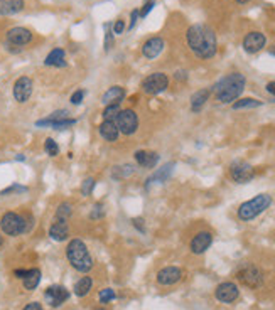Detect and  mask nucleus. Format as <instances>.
I'll return each mask as SVG.
<instances>
[{
    "mask_svg": "<svg viewBox=\"0 0 275 310\" xmlns=\"http://www.w3.org/2000/svg\"><path fill=\"white\" fill-rule=\"evenodd\" d=\"M127 93H125V88L121 86H110L107 91L102 94V105H113V103H121L125 99Z\"/></svg>",
    "mask_w": 275,
    "mask_h": 310,
    "instance_id": "obj_23",
    "label": "nucleus"
},
{
    "mask_svg": "<svg viewBox=\"0 0 275 310\" xmlns=\"http://www.w3.org/2000/svg\"><path fill=\"white\" fill-rule=\"evenodd\" d=\"M15 160H19V162H24V160H25V157H24V155H17V157H15Z\"/></svg>",
    "mask_w": 275,
    "mask_h": 310,
    "instance_id": "obj_50",
    "label": "nucleus"
},
{
    "mask_svg": "<svg viewBox=\"0 0 275 310\" xmlns=\"http://www.w3.org/2000/svg\"><path fill=\"white\" fill-rule=\"evenodd\" d=\"M66 258L76 271L89 273L93 270V256L89 253L86 243L79 238H73L66 246Z\"/></svg>",
    "mask_w": 275,
    "mask_h": 310,
    "instance_id": "obj_3",
    "label": "nucleus"
},
{
    "mask_svg": "<svg viewBox=\"0 0 275 310\" xmlns=\"http://www.w3.org/2000/svg\"><path fill=\"white\" fill-rule=\"evenodd\" d=\"M265 46H267V38H265V34L260 32V30H250V32H247L241 43L243 51H245L247 54H257V52H260Z\"/></svg>",
    "mask_w": 275,
    "mask_h": 310,
    "instance_id": "obj_11",
    "label": "nucleus"
},
{
    "mask_svg": "<svg viewBox=\"0 0 275 310\" xmlns=\"http://www.w3.org/2000/svg\"><path fill=\"white\" fill-rule=\"evenodd\" d=\"M95 310H107V308H103V307H100V308H95Z\"/></svg>",
    "mask_w": 275,
    "mask_h": 310,
    "instance_id": "obj_53",
    "label": "nucleus"
},
{
    "mask_svg": "<svg viewBox=\"0 0 275 310\" xmlns=\"http://www.w3.org/2000/svg\"><path fill=\"white\" fill-rule=\"evenodd\" d=\"M29 275V270L27 268H17V270H14V277L19 278V280H24L25 277Z\"/></svg>",
    "mask_w": 275,
    "mask_h": 310,
    "instance_id": "obj_45",
    "label": "nucleus"
},
{
    "mask_svg": "<svg viewBox=\"0 0 275 310\" xmlns=\"http://www.w3.org/2000/svg\"><path fill=\"white\" fill-rule=\"evenodd\" d=\"M2 245H4V236L0 234V246H2Z\"/></svg>",
    "mask_w": 275,
    "mask_h": 310,
    "instance_id": "obj_52",
    "label": "nucleus"
},
{
    "mask_svg": "<svg viewBox=\"0 0 275 310\" xmlns=\"http://www.w3.org/2000/svg\"><path fill=\"white\" fill-rule=\"evenodd\" d=\"M70 300V290L63 285H51L44 290V302L51 308H59Z\"/></svg>",
    "mask_w": 275,
    "mask_h": 310,
    "instance_id": "obj_10",
    "label": "nucleus"
},
{
    "mask_svg": "<svg viewBox=\"0 0 275 310\" xmlns=\"http://www.w3.org/2000/svg\"><path fill=\"white\" fill-rule=\"evenodd\" d=\"M33 38L34 36L27 27H12L7 30V34H5V44L15 46L22 49V46H27L30 41H33Z\"/></svg>",
    "mask_w": 275,
    "mask_h": 310,
    "instance_id": "obj_13",
    "label": "nucleus"
},
{
    "mask_svg": "<svg viewBox=\"0 0 275 310\" xmlns=\"http://www.w3.org/2000/svg\"><path fill=\"white\" fill-rule=\"evenodd\" d=\"M127 29V25H125V20H121L118 19L117 22L113 24V27H112V32L113 36H120V34H124V30Z\"/></svg>",
    "mask_w": 275,
    "mask_h": 310,
    "instance_id": "obj_42",
    "label": "nucleus"
},
{
    "mask_svg": "<svg viewBox=\"0 0 275 310\" xmlns=\"http://www.w3.org/2000/svg\"><path fill=\"white\" fill-rule=\"evenodd\" d=\"M65 118H70V112L68 110H56L47 118H42V120L44 122H59V120H65Z\"/></svg>",
    "mask_w": 275,
    "mask_h": 310,
    "instance_id": "obj_35",
    "label": "nucleus"
},
{
    "mask_svg": "<svg viewBox=\"0 0 275 310\" xmlns=\"http://www.w3.org/2000/svg\"><path fill=\"white\" fill-rule=\"evenodd\" d=\"M236 280L252 290L262 287L263 283V271L253 263H241L236 268Z\"/></svg>",
    "mask_w": 275,
    "mask_h": 310,
    "instance_id": "obj_6",
    "label": "nucleus"
},
{
    "mask_svg": "<svg viewBox=\"0 0 275 310\" xmlns=\"http://www.w3.org/2000/svg\"><path fill=\"white\" fill-rule=\"evenodd\" d=\"M73 216V206L71 202H61L59 206L56 208V213H54V219H63V221H68Z\"/></svg>",
    "mask_w": 275,
    "mask_h": 310,
    "instance_id": "obj_30",
    "label": "nucleus"
},
{
    "mask_svg": "<svg viewBox=\"0 0 275 310\" xmlns=\"http://www.w3.org/2000/svg\"><path fill=\"white\" fill-rule=\"evenodd\" d=\"M110 27H112L110 24H105V30H107L105 32V51L107 52L113 47V32L110 30Z\"/></svg>",
    "mask_w": 275,
    "mask_h": 310,
    "instance_id": "obj_38",
    "label": "nucleus"
},
{
    "mask_svg": "<svg viewBox=\"0 0 275 310\" xmlns=\"http://www.w3.org/2000/svg\"><path fill=\"white\" fill-rule=\"evenodd\" d=\"M164 47H166V43L161 36H154V38H149L142 44V56L147 57V59H156L162 54Z\"/></svg>",
    "mask_w": 275,
    "mask_h": 310,
    "instance_id": "obj_17",
    "label": "nucleus"
},
{
    "mask_svg": "<svg viewBox=\"0 0 275 310\" xmlns=\"http://www.w3.org/2000/svg\"><path fill=\"white\" fill-rule=\"evenodd\" d=\"M140 19V15H139V9H135V10H132V14H130V24L127 25V29L132 30L135 27V24H137V20Z\"/></svg>",
    "mask_w": 275,
    "mask_h": 310,
    "instance_id": "obj_44",
    "label": "nucleus"
},
{
    "mask_svg": "<svg viewBox=\"0 0 275 310\" xmlns=\"http://www.w3.org/2000/svg\"><path fill=\"white\" fill-rule=\"evenodd\" d=\"M156 280L159 285H162V287L176 285V283L182 280V270L179 266H164L162 270L157 271Z\"/></svg>",
    "mask_w": 275,
    "mask_h": 310,
    "instance_id": "obj_16",
    "label": "nucleus"
},
{
    "mask_svg": "<svg viewBox=\"0 0 275 310\" xmlns=\"http://www.w3.org/2000/svg\"><path fill=\"white\" fill-rule=\"evenodd\" d=\"M41 283V270L39 268H30L29 275L22 280V285L27 292H34Z\"/></svg>",
    "mask_w": 275,
    "mask_h": 310,
    "instance_id": "obj_27",
    "label": "nucleus"
},
{
    "mask_svg": "<svg viewBox=\"0 0 275 310\" xmlns=\"http://www.w3.org/2000/svg\"><path fill=\"white\" fill-rule=\"evenodd\" d=\"M265 89H267V93H270L272 96H275V81H268Z\"/></svg>",
    "mask_w": 275,
    "mask_h": 310,
    "instance_id": "obj_48",
    "label": "nucleus"
},
{
    "mask_svg": "<svg viewBox=\"0 0 275 310\" xmlns=\"http://www.w3.org/2000/svg\"><path fill=\"white\" fill-rule=\"evenodd\" d=\"M240 297V288L235 282H223L215 288V298L221 303H233Z\"/></svg>",
    "mask_w": 275,
    "mask_h": 310,
    "instance_id": "obj_15",
    "label": "nucleus"
},
{
    "mask_svg": "<svg viewBox=\"0 0 275 310\" xmlns=\"http://www.w3.org/2000/svg\"><path fill=\"white\" fill-rule=\"evenodd\" d=\"M25 7L24 0H0V15H15Z\"/></svg>",
    "mask_w": 275,
    "mask_h": 310,
    "instance_id": "obj_25",
    "label": "nucleus"
},
{
    "mask_svg": "<svg viewBox=\"0 0 275 310\" xmlns=\"http://www.w3.org/2000/svg\"><path fill=\"white\" fill-rule=\"evenodd\" d=\"M105 218V208L102 202H97L91 209V213H89V219H93V221H98V219H103Z\"/></svg>",
    "mask_w": 275,
    "mask_h": 310,
    "instance_id": "obj_37",
    "label": "nucleus"
},
{
    "mask_svg": "<svg viewBox=\"0 0 275 310\" xmlns=\"http://www.w3.org/2000/svg\"><path fill=\"white\" fill-rule=\"evenodd\" d=\"M78 120L76 118H65V120H59V122H44V120H38L36 122V127H49V128H54V130H66L76 125Z\"/></svg>",
    "mask_w": 275,
    "mask_h": 310,
    "instance_id": "obj_28",
    "label": "nucleus"
},
{
    "mask_svg": "<svg viewBox=\"0 0 275 310\" xmlns=\"http://www.w3.org/2000/svg\"><path fill=\"white\" fill-rule=\"evenodd\" d=\"M95 186H97V181H95L93 177H86L81 182V194H83V196H89V194L93 192Z\"/></svg>",
    "mask_w": 275,
    "mask_h": 310,
    "instance_id": "obj_36",
    "label": "nucleus"
},
{
    "mask_svg": "<svg viewBox=\"0 0 275 310\" xmlns=\"http://www.w3.org/2000/svg\"><path fill=\"white\" fill-rule=\"evenodd\" d=\"M228 174L233 182L247 184L255 177V169H253L252 164H248L245 160H235V162H231L228 167Z\"/></svg>",
    "mask_w": 275,
    "mask_h": 310,
    "instance_id": "obj_9",
    "label": "nucleus"
},
{
    "mask_svg": "<svg viewBox=\"0 0 275 310\" xmlns=\"http://www.w3.org/2000/svg\"><path fill=\"white\" fill-rule=\"evenodd\" d=\"M272 206V196L270 194H258L250 201H245L238 206V211H236V216L240 221L243 223H248L252 219L258 218L263 211H267L268 208Z\"/></svg>",
    "mask_w": 275,
    "mask_h": 310,
    "instance_id": "obj_5",
    "label": "nucleus"
},
{
    "mask_svg": "<svg viewBox=\"0 0 275 310\" xmlns=\"http://www.w3.org/2000/svg\"><path fill=\"white\" fill-rule=\"evenodd\" d=\"M25 191H27V187L19 186V184H14V186L4 189V191L0 192V196H7V194H12V192H25Z\"/></svg>",
    "mask_w": 275,
    "mask_h": 310,
    "instance_id": "obj_41",
    "label": "nucleus"
},
{
    "mask_svg": "<svg viewBox=\"0 0 275 310\" xmlns=\"http://www.w3.org/2000/svg\"><path fill=\"white\" fill-rule=\"evenodd\" d=\"M174 78H176V80L177 81H186L188 80V73L186 71H176V73H174Z\"/></svg>",
    "mask_w": 275,
    "mask_h": 310,
    "instance_id": "obj_47",
    "label": "nucleus"
},
{
    "mask_svg": "<svg viewBox=\"0 0 275 310\" xmlns=\"http://www.w3.org/2000/svg\"><path fill=\"white\" fill-rule=\"evenodd\" d=\"M44 64L49 67H65L66 66V51L63 49V47H54V49L46 56Z\"/></svg>",
    "mask_w": 275,
    "mask_h": 310,
    "instance_id": "obj_24",
    "label": "nucleus"
},
{
    "mask_svg": "<svg viewBox=\"0 0 275 310\" xmlns=\"http://www.w3.org/2000/svg\"><path fill=\"white\" fill-rule=\"evenodd\" d=\"M248 2H250V0H235V4H238V5H245Z\"/></svg>",
    "mask_w": 275,
    "mask_h": 310,
    "instance_id": "obj_49",
    "label": "nucleus"
},
{
    "mask_svg": "<svg viewBox=\"0 0 275 310\" xmlns=\"http://www.w3.org/2000/svg\"><path fill=\"white\" fill-rule=\"evenodd\" d=\"M134 174H135V167L130 165V164H125V165L115 167L113 177H115V179H127V177L134 176Z\"/></svg>",
    "mask_w": 275,
    "mask_h": 310,
    "instance_id": "obj_32",
    "label": "nucleus"
},
{
    "mask_svg": "<svg viewBox=\"0 0 275 310\" xmlns=\"http://www.w3.org/2000/svg\"><path fill=\"white\" fill-rule=\"evenodd\" d=\"M34 226L33 214H19L15 211H7L0 218V229L7 236H20L24 233H29Z\"/></svg>",
    "mask_w": 275,
    "mask_h": 310,
    "instance_id": "obj_4",
    "label": "nucleus"
},
{
    "mask_svg": "<svg viewBox=\"0 0 275 310\" xmlns=\"http://www.w3.org/2000/svg\"><path fill=\"white\" fill-rule=\"evenodd\" d=\"M211 88H203V89H198L196 93L191 94V99H189V105H191V112L198 113L203 110V107L206 105V101L209 99L211 96Z\"/></svg>",
    "mask_w": 275,
    "mask_h": 310,
    "instance_id": "obj_22",
    "label": "nucleus"
},
{
    "mask_svg": "<svg viewBox=\"0 0 275 310\" xmlns=\"http://www.w3.org/2000/svg\"><path fill=\"white\" fill-rule=\"evenodd\" d=\"M33 91H34V83L29 76H20L15 80L12 94L17 103H27L29 98L33 96Z\"/></svg>",
    "mask_w": 275,
    "mask_h": 310,
    "instance_id": "obj_12",
    "label": "nucleus"
},
{
    "mask_svg": "<svg viewBox=\"0 0 275 310\" xmlns=\"http://www.w3.org/2000/svg\"><path fill=\"white\" fill-rule=\"evenodd\" d=\"M44 152L49 157L59 155V145H57V142L54 139H51V136H47V139L44 140Z\"/></svg>",
    "mask_w": 275,
    "mask_h": 310,
    "instance_id": "obj_33",
    "label": "nucleus"
},
{
    "mask_svg": "<svg viewBox=\"0 0 275 310\" xmlns=\"http://www.w3.org/2000/svg\"><path fill=\"white\" fill-rule=\"evenodd\" d=\"M49 236H51V239L57 241V243L66 241L68 238H70V224H68V221L54 219L52 224L49 226Z\"/></svg>",
    "mask_w": 275,
    "mask_h": 310,
    "instance_id": "obj_19",
    "label": "nucleus"
},
{
    "mask_svg": "<svg viewBox=\"0 0 275 310\" xmlns=\"http://www.w3.org/2000/svg\"><path fill=\"white\" fill-rule=\"evenodd\" d=\"M115 123H117V128L120 135H125V136H130V135H135L137 130H139V115L135 113V110L132 108H127V110H121L118 113L117 120H115Z\"/></svg>",
    "mask_w": 275,
    "mask_h": 310,
    "instance_id": "obj_8",
    "label": "nucleus"
},
{
    "mask_svg": "<svg viewBox=\"0 0 275 310\" xmlns=\"http://www.w3.org/2000/svg\"><path fill=\"white\" fill-rule=\"evenodd\" d=\"M213 245V233L211 231H198L189 241V251L193 255H203L209 250V246Z\"/></svg>",
    "mask_w": 275,
    "mask_h": 310,
    "instance_id": "obj_14",
    "label": "nucleus"
},
{
    "mask_svg": "<svg viewBox=\"0 0 275 310\" xmlns=\"http://www.w3.org/2000/svg\"><path fill=\"white\" fill-rule=\"evenodd\" d=\"M22 310H44V308H42V303L39 302H29L25 303V307Z\"/></svg>",
    "mask_w": 275,
    "mask_h": 310,
    "instance_id": "obj_46",
    "label": "nucleus"
},
{
    "mask_svg": "<svg viewBox=\"0 0 275 310\" xmlns=\"http://www.w3.org/2000/svg\"><path fill=\"white\" fill-rule=\"evenodd\" d=\"M84 94H86V91H84V89H76V91L71 94L70 101H71L73 105H81L83 99H84Z\"/></svg>",
    "mask_w": 275,
    "mask_h": 310,
    "instance_id": "obj_40",
    "label": "nucleus"
},
{
    "mask_svg": "<svg viewBox=\"0 0 275 310\" xmlns=\"http://www.w3.org/2000/svg\"><path fill=\"white\" fill-rule=\"evenodd\" d=\"M268 52H270V54H272V56H275V46H272V47H270V49H268Z\"/></svg>",
    "mask_w": 275,
    "mask_h": 310,
    "instance_id": "obj_51",
    "label": "nucleus"
},
{
    "mask_svg": "<svg viewBox=\"0 0 275 310\" xmlns=\"http://www.w3.org/2000/svg\"><path fill=\"white\" fill-rule=\"evenodd\" d=\"M98 135L102 136L105 142H108V144H115V142L118 140V136H120L117 123L108 122V120H103V122L98 125Z\"/></svg>",
    "mask_w": 275,
    "mask_h": 310,
    "instance_id": "obj_20",
    "label": "nucleus"
},
{
    "mask_svg": "<svg viewBox=\"0 0 275 310\" xmlns=\"http://www.w3.org/2000/svg\"><path fill=\"white\" fill-rule=\"evenodd\" d=\"M98 298H100V302H102V303H110L112 300L117 298V293H115L113 288H103V290H100Z\"/></svg>",
    "mask_w": 275,
    "mask_h": 310,
    "instance_id": "obj_34",
    "label": "nucleus"
},
{
    "mask_svg": "<svg viewBox=\"0 0 275 310\" xmlns=\"http://www.w3.org/2000/svg\"><path fill=\"white\" fill-rule=\"evenodd\" d=\"M174 162H167V164H164L161 169H157V172H154V174H152L149 179H147L145 181V189H149V186L150 184H164L167 181L169 177H171V174H172V170H174Z\"/></svg>",
    "mask_w": 275,
    "mask_h": 310,
    "instance_id": "obj_21",
    "label": "nucleus"
},
{
    "mask_svg": "<svg viewBox=\"0 0 275 310\" xmlns=\"http://www.w3.org/2000/svg\"><path fill=\"white\" fill-rule=\"evenodd\" d=\"M263 101L255 98H238L236 101L231 103V108L233 110H248V108H258L262 107Z\"/></svg>",
    "mask_w": 275,
    "mask_h": 310,
    "instance_id": "obj_29",
    "label": "nucleus"
},
{
    "mask_svg": "<svg viewBox=\"0 0 275 310\" xmlns=\"http://www.w3.org/2000/svg\"><path fill=\"white\" fill-rule=\"evenodd\" d=\"M91 288H93V278L89 275H84V277L79 278V280L75 282L73 293H75L78 298H84L89 292H91Z\"/></svg>",
    "mask_w": 275,
    "mask_h": 310,
    "instance_id": "obj_26",
    "label": "nucleus"
},
{
    "mask_svg": "<svg viewBox=\"0 0 275 310\" xmlns=\"http://www.w3.org/2000/svg\"><path fill=\"white\" fill-rule=\"evenodd\" d=\"M247 86V78L241 73L233 71L230 75L223 76L218 80L211 88V93L215 94L216 101L221 105H231L241 96V93L245 91Z\"/></svg>",
    "mask_w": 275,
    "mask_h": 310,
    "instance_id": "obj_2",
    "label": "nucleus"
},
{
    "mask_svg": "<svg viewBox=\"0 0 275 310\" xmlns=\"http://www.w3.org/2000/svg\"><path fill=\"white\" fill-rule=\"evenodd\" d=\"M132 226L139 231V233H145V224H144V219L142 218H134L132 219Z\"/></svg>",
    "mask_w": 275,
    "mask_h": 310,
    "instance_id": "obj_43",
    "label": "nucleus"
},
{
    "mask_svg": "<svg viewBox=\"0 0 275 310\" xmlns=\"http://www.w3.org/2000/svg\"><path fill=\"white\" fill-rule=\"evenodd\" d=\"M186 44L199 59H211L218 52V38L206 24H193L186 30Z\"/></svg>",
    "mask_w": 275,
    "mask_h": 310,
    "instance_id": "obj_1",
    "label": "nucleus"
},
{
    "mask_svg": "<svg viewBox=\"0 0 275 310\" xmlns=\"http://www.w3.org/2000/svg\"><path fill=\"white\" fill-rule=\"evenodd\" d=\"M140 88L149 96H157V94L164 93L169 88V76L166 73H152V75L142 80Z\"/></svg>",
    "mask_w": 275,
    "mask_h": 310,
    "instance_id": "obj_7",
    "label": "nucleus"
},
{
    "mask_svg": "<svg viewBox=\"0 0 275 310\" xmlns=\"http://www.w3.org/2000/svg\"><path fill=\"white\" fill-rule=\"evenodd\" d=\"M121 112V107L120 103H113V105H107V107L103 108V113L102 117L103 120H108V122H115L118 117V113Z\"/></svg>",
    "mask_w": 275,
    "mask_h": 310,
    "instance_id": "obj_31",
    "label": "nucleus"
},
{
    "mask_svg": "<svg viewBox=\"0 0 275 310\" xmlns=\"http://www.w3.org/2000/svg\"><path fill=\"white\" fill-rule=\"evenodd\" d=\"M156 7V0H144V5H142V9L139 10V15H140V19H144L149 15V12L152 9Z\"/></svg>",
    "mask_w": 275,
    "mask_h": 310,
    "instance_id": "obj_39",
    "label": "nucleus"
},
{
    "mask_svg": "<svg viewBox=\"0 0 275 310\" xmlns=\"http://www.w3.org/2000/svg\"><path fill=\"white\" fill-rule=\"evenodd\" d=\"M159 154L154 150H137L134 154V160L135 164L142 167V169H154L159 164Z\"/></svg>",
    "mask_w": 275,
    "mask_h": 310,
    "instance_id": "obj_18",
    "label": "nucleus"
}]
</instances>
